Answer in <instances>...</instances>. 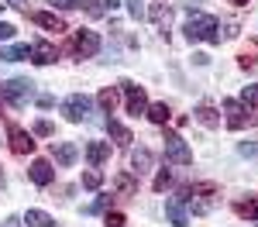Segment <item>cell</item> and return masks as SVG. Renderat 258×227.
I'll return each mask as SVG.
<instances>
[{"instance_id":"14","label":"cell","mask_w":258,"mask_h":227,"mask_svg":"<svg viewBox=\"0 0 258 227\" xmlns=\"http://www.w3.org/2000/svg\"><path fill=\"white\" fill-rule=\"evenodd\" d=\"M107 134H110V138H114V141H117L120 148H127V144L135 141V134H131V131L124 127V124H117L114 117H107Z\"/></svg>"},{"instance_id":"30","label":"cell","mask_w":258,"mask_h":227,"mask_svg":"<svg viewBox=\"0 0 258 227\" xmlns=\"http://www.w3.org/2000/svg\"><path fill=\"white\" fill-rule=\"evenodd\" d=\"M14 35H18V28H14V24H7V21H0V41L14 38Z\"/></svg>"},{"instance_id":"23","label":"cell","mask_w":258,"mask_h":227,"mask_svg":"<svg viewBox=\"0 0 258 227\" xmlns=\"http://www.w3.org/2000/svg\"><path fill=\"white\" fill-rule=\"evenodd\" d=\"M83 186H86V189H100V186H103V172H100V169L83 172Z\"/></svg>"},{"instance_id":"28","label":"cell","mask_w":258,"mask_h":227,"mask_svg":"<svg viewBox=\"0 0 258 227\" xmlns=\"http://www.w3.org/2000/svg\"><path fill=\"white\" fill-rule=\"evenodd\" d=\"M107 206H110V196H97V200H93V203L86 206V210H83V213H90V217H93V213H103V210H107Z\"/></svg>"},{"instance_id":"31","label":"cell","mask_w":258,"mask_h":227,"mask_svg":"<svg viewBox=\"0 0 258 227\" xmlns=\"http://www.w3.org/2000/svg\"><path fill=\"white\" fill-rule=\"evenodd\" d=\"M241 65H244V69H255L258 65V52H244V55H241Z\"/></svg>"},{"instance_id":"22","label":"cell","mask_w":258,"mask_h":227,"mask_svg":"<svg viewBox=\"0 0 258 227\" xmlns=\"http://www.w3.org/2000/svg\"><path fill=\"white\" fill-rule=\"evenodd\" d=\"M97 103L103 107V110H107V114H114V107H117V93H114V90H100Z\"/></svg>"},{"instance_id":"1","label":"cell","mask_w":258,"mask_h":227,"mask_svg":"<svg viewBox=\"0 0 258 227\" xmlns=\"http://www.w3.org/2000/svg\"><path fill=\"white\" fill-rule=\"evenodd\" d=\"M182 35L189 41H214L220 45V24L214 14H189L182 24Z\"/></svg>"},{"instance_id":"4","label":"cell","mask_w":258,"mask_h":227,"mask_svg":"<svg viewBox=\"0 0 258 227\" xmlns=\"http://www.w3.org/2000/svg\"><path fill=\"white\" fill-rule=\"evenodd\" d=\"M69 52L80 55V59H93L100 52V35L90 31V28H80V31L73 35V41H69Z\"/></svg>"},{"instance_id":"34","label":"cell","mask_w":258,"mask_h":227,"mask_svg":"<svg viewBox=\"0 0 258 227\" xmlns=\"http://www.w3.org/2000/svg\"><path fill=\"white\" fill-rule=\"evenodd\" d=\"M107 227H124V213H107Z\"/></svg>"},{"instance_id":"32","label":"cell","mask_w":258,"mask_h":227,"mask_svg":"<svg viewBox=\"0 0 258 227\" xmlns=\"http://www.w3.org/2000/svg\"><path fill=\"white\" fill-rule=\"evenodd\" d=\"M52 7H62V11H73V7H80V0H48Z\"/></svg>"},{"instance_id":"10","label":"cell","mask_w":258,"mask_h":227,"mask_svg":"<svg viewBox=\"0 0 258 227\" xmlns=\"http://www.w3.org/2000/svg\"><path fill=\"white\" fill-rule=\"evenodd\" d=\"M59 59V52H55V45L52 41H35L31 45V62L35 65H48V62Z\"/></svg>"},{"instance_id":"19","label":"cell","mask_w":258,"mask_h":227,"mask_svg":"<svg viewBox=\"0 0 258 227\" xmlns=\"http://www.w3.org/2000/svg\"><path fill=\"white\" fill-rule=\"evenodd\" d=\"M145 114H148V121L159 124V127H165V121L172 117V110H169L165 103H148V110H145Z\"/></svg>"},{"instance_id":"36","label":"cell","mask_w":258,"mask_h":227,"mask_svg":"<svg viewBox=\"0 0 258 227\" xmlns=\"http://www.w3.org/2000/svg\"><path fill=\"white\" fill-rule=\"evenodd\" d=\"M38 107H41V110H48V107H55V100H52V97H38Z\"/></svg>"},{"instance_id":"16","label":"cell","mask_w":258,"mask_h":227,"mask_svg":"<svg viewBox=\"0 0 258 227\" xmlns=\"http://www.w3.org/2000/svg\"><path fill=\"white\" fill-rule=\"evenodd\" d=\"M76 159H80V148H76L73 141H62L59 148H55V162L59 165H73Z\"/></svg>"},{"instance_id":"12","label":"cell","mask_w":258,"mask_h":227,"mask_svg":"<svg viewBox=\"0 0 258 227\" xmlns=\"http://www.w3.org/2000/svg\"><path fill=\"white\" fill-rule=\"evenodd\" d=\"M234 213H238V217H244V220H258V196H255V193L241 196L238 203H234Z\"/></svg>"},{"instance_id":"27","label":"cell","mask_w":258,"mask_h":227,"mask_svg":"<svg viewBox=\"0 0 258 227\" xmlns=\"http://www.w3.org/2000/svg\"><path fill=\"white\" fill-rule=\"evenodd\" d=\"M172 183V172H169V169H162L159 176H155V183H152V189H155V193H165V186Z\"/></svg>"},{"instance_id":"17","label":"cell","mask_w":258,"mask_h":227,"mask_svg":"<svg viewBox=\"0 0 258 227\" xmlns=\"http://www.w3.org/2000/svg\"><path fill=\"white\" fill-rule=\"evenodd\" d=\"M24 224L28 227H55V217L45 213V210H28L24 213Z\"/></svg>"},{"instance_id":"38","label":"cell","mask_w":258,"mask_h":227,"mask_svg":"<svg viewBox=\"0 0 258 227\" xmlns=\"http://www.w3.org/2000/svg\"><path fill=\"white\" fill-rule=\"evenodd\" d=\"M7 7H24V0H7Z\"/></svg>"},{"instance_id":"33","label":"cell","mask_w":258,"mask_h":227,"mask_svg":"<svg viewBox=\"0 0 258 227\" xmlns=\"http://www.w3.org/2000/svg\"><path fill=\"white\" fill-rule=\"evenodd\" d=\"M35 134L48 138V134H52V124H48V121H38V124H35Z\"/></svg>"},{"instance_id":"39","label":"cell","mask_w":258,"mask_h":227,"mask_svg":"<svg viewBox=\"0 0 258 227\" xmlns=\"http://www.w3.org/2000/svg\"><path fill=\"white\" fill-rule=\"evenodd\" d=\"M231 4H248V0H231Z\"/></svg>"},{"instance_id":"9","label":"cell","mask_w":258,"mask_h":227,"mask_svg":"<svg viewBox=\"0 0 258 227\" xmlns=\"http://www.w3.org/2000/svg\"><path fill=\"white\" fill-rule=\"evenodd\" d=\"M28 176H31L35 186H48L52 179H55V169H52V162H45V159H35L31 169H28Z\"/></svg>"},{"instance_id":"11","label":"cell","mask_w":258,"mask_h":227,"mask_svg":"<svg viewBox=\"0 0 258 227\" xmlns=\"http://www.w3.org/2000/svg\"><path fill=\"white\" fill-rule=\"evenodd\" d=\"M224 114H227V127L231 131L244 127V103L241 100H224Z\"/></svg>"},{"instance_id":"40","label":"cell","mask_w":258,"mask_h":227,"mask_svg":"<svg viewBox=\"0 0 258 227\" xmlns=\"http://www.w3.org/2000/svg\"><path fill=\"white\" fill-rule=\"evenodd\" d=\"M0 11H4V4H0Z\"/></svg>"},{"instance_id":"37","label":"cell","mask_w":258,"mask_h":227,"mask_svg":"<svg viewBox=\"0 0 258 227\" xmlns=\"http://www.w3.org/2000/svg\"><path fill=\"white\" fill-rule=\"evenodd\" d=\"M0 227H21V220H18V217H7V220H4Z\"/></svg>"},{"instance_id":"8","label":"cell","mask_w":258,"mask_h":227,"mask_svg":"<svg viewBox=\"0 0 258 227\" xmlns=\"http://www.w3.org/2000/svg\"><path fill=\"white\" fill-rule=\"evenodd\" d=\"M7 141H11V152H14V155H31V152H35L31 131H24L18 124H7Z\"/></svg>"},{"instance_id":"7","label":"cell","mask_w":258,"mask_h":227,"mask_svg":"<svg viewBox=\"0 0 258 227\" xmlns=\"http://www.w3.org/2000/svg\"><path fill=\"white\" fill-rule=\"evenodd\" d=\"M165 159L176 165H193V148L182 141L176 131H165Z\"/></svg>"},{"instance_id":"2","label":"cell","mask_w":258,"mask_h":227,"mask_svg":"<svg viewBox=\"0 0 258 227\" xmlns=\"http://www.w3.org/2000/svg\"><path fill=\"white\" fill-rule=\"evenodd\" d=\"M193 200V189L189 186H182L172 200H165V217H169V224L172 227H186L189 224V213H186V203Z\"/></svg>"},{"instance_id":"29","label":"cell","mask_w":258,"mask_h":227,"mask_svg":"<svg viewBox=\"0 0 258 227\" xmlns=\"http://www.w3.org/2000/svg\"><path fill=\"white\" fill-rule=\"evenodd\" d=\"M117 189L120 193H135V176H131V172H120L117 176Z\"/></svg>"},{"instance_id":"20","label":"cell","mask_w":258,"mask_h":227,"mask_svg":"<svg viewBox=\"0 0 258 227\" xmlns=\"http://www.w3.org/2000/svg\"><path fill=\"white\" fill-rule=\"evenodd\" d=\"M197 121L203 124V127H217V124H220V114L210 107V103H200V107H197Z\"/></svg>"},{"instance_id":"13","label":"cell","mask_w":258,"mask_h":227,"mask_svg":"<svg viewBox=\"0 0 258 227\" xmlns=\"http://www.w3.org/2000/svg\"><path fill=\"white\" fill-rule=\"evenodd\" d=\"M86 159H90L93 169L103 165L107 159H110V144H107V141H90V144H86Z\"/></svg>"},{"instance_id":"25","label":"cell","mask_w":258,"mask_h":227,"mask_svg":"<svg viewBox=\"0 0 258 227\" xmlns=\"http://www.w3.org/2000/svg\"><path fill=\"white\" fill-rule=\"evenodd\" d=\"M127 4V14L135 21H141V18H148V7H145V0H124Z\"/></svg>"},{"instance_id":"15","label":"cell","mask_w":258,"mask_h":227,"mask_svg":"<svg viewBox=\"0 0 258 227\" xmlns=\"http://www.w3.org/2000/svg\"><path fill=\"white\" fill-rule=\"evenodd\" d=\"M35 24L45 28V31H66V21H62L59 14H52V11H38V14H35Z\"/></svg>"},{"instance_id":"24","label":"cell","mask_w":258,"mask_h":227,"mask_svg":"<svg viewBox=\"0 0 258 227\" xmlns=\"http://www.w3.org/2000/svg\"><path fill=\"white\" fill-rule=\"evenodd\" d=\"M80 7H86V14H90V18H103V14H107L103 0H80Z\"/></svg>"},{"instance_id":"3","label":"cell","mask_w":258,"mask_h":227,"mask_svg":"<svg viewBox=\"0 0 258 227\" xmlns=\"http://www.w3.org/2000/svg\"><path fill=\"white\" fill-rule=\"evenodd\" d=\"M31 97H35V83L31 80H11L0 86V100L14 103V107H24Z\"/></svg>"},{"instance_id":"18","label":"cell","mask_w":258,"mask_h":227,"mask_svg":"<svg viewBox=\"0 0 258 227\" xmlns=\"http://www.w3.org/2000/svg\"><path fill=\"white\" fill-rule=\"evenodd\" d=\"M0 59H4V62L31 59V48H28V45H7V48H0Z\"/></svg>"},{"instance_id":"26","label":"cell","mask_w":258,"mask_h":227,"mask_svg":"<svg viewBox=\"0 0 258 227\" xmlns=\"http://www.w3.org/2000/svg\"><path fill=\"white\" fill-rule=\"evenodd\" d=\"M241 103H244V107H258V83H251V86L241 90Z\"/></svg>"},{"instance_id":"35","label":"cell","mask_w":258,"mask_h":227,"mask_svg":"<svg viewBox=\"0 0 258 227\" xmlns=\"http://www.w3.org/2000/svg\"><path fill=\"white\" fill-rule=\"evenodd\" d=\"M238 152H241V155H255V152H258V144H255V141H244V144L238 148Z\"/></svg>"},{"instance_id":"5","label":"cell","mask_w":258,"mask_h":227,"mask_svg":"<svg viewBox=\"0 0 258 227\" xmlns=\"http://www.w3.org/2000/svg\"><path fill=\"white\" fill-rule=\"evenodd\" d=\"M90 110H93V100L86 93H73V97L62 100V114H66V121H73V124L90 121Z\"/></svg>"},{"instance_id":"21","label":"cell","mask_w":258,"mask_h":227,"mask_svg":"<svg viewBox=\"0 0 258 227\" xmlns=\"http://www.w3.org/2000/svg\"><path fill=\"white\" fill-rule=\"evenodd\" d=\"M148 165H152V152H148V148H138V152L131 155V169H135V172H145Z\"/></svg>"},{"instance_id":"6","label":"cell","mask_w":258,"mask_h":227,"mask_svg":"<svg viewBox=\"0 0 258 227\" xmlns=\"http://www.w3.org/2000/svg\"><path fill=\"white\" fill-rule=\"evenodd\" d=\"M120 93H124V107H127V114H145L148 110V97H145V90H141L138 83H131V80H120Z\"/></svg>"}]
</instances>
